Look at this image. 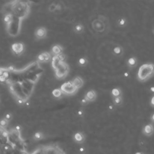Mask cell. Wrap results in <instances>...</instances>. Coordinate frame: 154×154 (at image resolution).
Instances as JSON below:
<instances>
[{
  "instance_id": "18",
  "label": "cell",
  "mask_w": 154,
  "mask_h": 154,
  "mask_svg": "<svg viewBox=\"0 0 154 154\" xmlns=\"http://www.w3.org/2000/svg\"><path fill=\"white\" fill-rule=\"evenodd\" d=\"M128 66L130 68H134L136 67L137 64V60L135 57H131L127 61Z\"/></svg>"
},
{
  "instance_id": "20",
  "label": "cell",
  "mask_w": 154,
  "mask_h": 154,
  "mask_svg": "<svg viewBox=\"0 0 154 154\" xmlns=\"http://www.w3.org/2000/svg\"><path fill=\"white\" fill-rule=\"evenodd\" d=\"M123 102V99L122 96H118L113 97V103L115 105L119 106Z\"/></svg>"
},
{
  "instance_id": "16",
  "label": "cell",
  "mask_w": 154,
  "mask_h": 154,
  "mask_svg": "<svg viewBox=\"0 0 154 154\" xmlns=\"http://www.w3.org/2000/svg\"><path fill=\"white\" fill-rule=\"evenodd\" d=\"M63 48L60 45H55L52 48V52L54 55H58L62 54Z\"/></svg>"
},
{
  "instance_id": "30",
  "label": "cell",
  "mask_w": 154,
  "mask_h": 154,
  "mask_svg": "<svg viewBox=\"0 0 154 154\" xmlns=\"http://www.w3.org/2000/svg\"><path fill=\"white\" fill-rule=\"evenodd\" d=\"M78 115H79V116H82V112L81 111V110H80V111H79L78 112Z\"/></svg>"
},
{
  "instance_id": "10",
  "label": "cell",
  "mask_w": 154,
  "mask_h": 154,
  "mask_svg": "<svg viewBox=\"0 0 154 154\" xmlns=\"http://www.w3.org/2000/svg\"><path fill=\"white\" fill-rule=\"evenodd\" d=\"M51 60V54L48 52H43L38 55L37 57L38 63H48Z\"/></svg>"
},
{
  "instance_id": "13",
  "label": "cell",
  "mask_w": 154,
  "mask_h": 154,
  "mask_svg": "<svg viewBox=\"0 0 154 154\" xmlns=\"http://www.w3.org/2000/svg\"><path fill=\"white\" fill-rule=\"evenodd\" d=\"M85 135H84L83 133L80 132L75 133L73 135V140L77 143L81 144L84 143V141H85Z\"/></svg>"
},
{
  "instance_id": "29",
  "label": "cell",
  "mask_w": 154,
  "mask_h": 154,
  "mask_svg": "<svg viewBox=\"0 0 154 154\" xmlns=\"http://www.w3.org/2000/svg\"><path fill=\"white\" fill-rule=\"evenodd\" d=\"M153 100H154V98H153V97L152 98V99H151V105L152 106H153V105H154V102H153Z\"/></svg>"
},
{
  "instance_id": "4",
  "label": "cell",
  "mask_w": 154,
  "mask_h": 154,
  "mask_svg": "<svg viewBox=\"0 0 154 154\" xmlns=\"http://www.w3.org/2000/svg\"><path fill=\"white\" fill-rule=\"evenodd\" d=\"M29 154H66L65 152L57 144L42 145Z\"/></svg>"
},
{
  "instance_id": "11",
  "label": "cell",
  "mask_w": 154,
  "mask_h": 154,
  "mask_svg": "<svg viewBox=\"0 0 154 154\" xmlns=\"http://www.w3.org/2000/svg\"><path fill=\"white\" fill-rule=\"evenodd\" d=\"M84 99L87 101V102L94 101L96 99V91L93 90H90L88 91L86 93V94H85Z\"/></svg>"
},
{
  "instance_id": "19",
  "label": "cell",
  "mask_w": 154,
  "mask_h": 154,
  "mask_svg": "<svg viewBox=\"0 0 154 154\" xmlns=\"http://www.w3.org/2000/svg\"><path fill=\"white\" fill-rule=\"evenodd\" d=\"M111 95L113 97L121 96V90L119 88H114L111 90Z\"/></svg>"
},
{
  "instance_id": "17",
  "label": "cell",
  "mask_w": 154,
  "mask_h": 154,
  "mask_svg": "<svg viewBox=\"0 0 154 154\" xmlns=\"http://www.w3.org/2000/svg\"><path fill=\"white\" fill-rule=\"evenodd\" d=\"M73 31L76 33V34H81L83 32L84 30V28L82 24L80 23H76L73 28Z\"/></svg>"
},
{
  "instance_id": "9",
  "label": "cell",
  "mask_w": 154,
  "mask_h": 154,
  "mask_svg": "<svg viewBox=\"0 0 154 154\" xmlns=\"http://www.w3.org/2000/svg\"><path fill=\"white\" fill-rule=\"evenodd\" d=\"M34 35L37 39H43L47 35V29L45 27H38L35 29Z\"/></svg>"
},
{
  "instance_id": "5",
  "label": "cell",
  "mask_w": 154,
  "mask_h": 154,
  "mask_svg": "<svg viewBox=\"0 0 154 154\" xmlns=\"http://www.w3.org/2000/svg\"><path fill=\"white\" fill-rule=\"evenodd\" d=\"M154 72L153 64L151 63H146L143 64L138 69L137 77L139 81L141 82L146 81L151 78Z\"/></svg>"
},
{
  "instance_id": "27",
  "label": "cell",
  "mask_w": 154,
  "mask_h": 154,
  "mask_svg": "<svg viewBox=\"0 0 154 154\" xmlns=\"http://www.w3.org/2000/svg\"><path fill=\"white\" fill-rule=\"evenodd\" d=\"M4 118H5L6 120H7L8 121H10V120L11 119V118H12V115H11L10 113H7V114H6L5 115Z\"/></svg>"
},
{
  "instance_id": "2",
  "label": "cell",
  "mask_w": 154,
  "mask_h": 154,
  "mask_svg": "<svg viewBox=\"0 0 154 154\" xmlns=\"http://www.w3.org/2000/svg\"><path fill=\"white\" fill-rule=\"evenodd\" d=\"M30 2L24 1H10L2 6V13H9L20 20L25 19L30 11Z\"/></svg>"
},
{
  "instance_id": "21",
  "label": "cell",
  "mask_w": 154,
  "mask_h": 154,
  "mask_svg": "<svg viewBox=\"0 0 154 154\" xmlns=\"http://www.w3.org/2000/svg\"><path fill=\"white\" fill-rule=\"evenodd\" d=\"M44 138V135L41 132H37L33 135V138L35 140H40Z\"/></svg>"
},
{
  "instance_id": "15",
  "label": "cell",
  "mask_w": 154,
  "mask_h": 154,
  "mask_svg": "<svg viewBox=\"0 0 154 154\" xmlns=\"http://www.w3.org/2000/svg\"><path fill=\"white\" fill-rule=\"evenodd\" d=\"M153 132V125L148 124L146 125L143 130V133L146 136H150Z\"/></svg>"
},
{
  "instance_id": "26",
  "label": "cell",
  "mask_w": 154,
  "mask_h": 154,
  "mask_svg": "<svg viewBox=\"0 0 154 154\" xmlns=\"http://www.w3.org/2000/svg\"><path fill=\"white\" fill-rule=\"evenodd\" d=\"M49 11H50L51 12H55L57 10V4L55 3H52L51 5H49Z\"/></svg>"
},
{
  "instance_id": "22",
  "label": "cell",
  "mask_w": 154,
  "mask_h": 154,
  "mask_svg": "<svg viewBox=\"0 0 154 154\" xmlns=\"http://www.w3.org/2000/svg\"><path fill=\"white\" fill-rule=\"evenodd\" d=\"M52 95L55 97H60L62 95H63V93L61 91L60 89H58V88H55L54 89L53 91H52Z\"/></svg>"
},
{
  "instance_id": "24",
  "label": "cell",
  "mask_w": 154,
  "mask_h": 154,
  "mask_svg": "<svg viewBox=\"0 0 154 154\" xmlns=\"http://www.w3.org/2000/svg\"><path fill=\"white\" fill-rule=\"evenodd\" d=\"M78 64L81 66H85L87 65V60L86 58L84 57H82L81 58H79V60H78Z\"/></svg>"
},
{
  "instance_id": "31",
  "label": "cell",
  "mask_w": 154,
  "mask_h": 154,
  "mask_svg": "<svg viewBox=\"0 0 154 154\" xmlns=\"http://www.w3.org/2000/svg\"><path fill=\"white\" fill-rule=\"evenodd\" d=\"M135 154H144V153L142 152H137Z\"/></svg>"
},
{
  "instance_id": "1",
  "label": "cell",
  "mask_w": 154,
  "mask_h": 154,
  "mask_svg": "<svg viewBox=\"0 0 154 154\" xmlns=\"http://www.w3.org/2000/svg\"><path fill=\"white\" fill-rule=\"evenodd\" d=\"M0 154H29L20 126L8 129L0 126Z\"/></svg>"
},
{
  "instance_id": "23",
  "label": "cell",
  "mask_w": 154,
  "mask_h": 154,
  "mask_svg": "<svg viewBox=\"0 0 154 154\" xmlns=\"http://www.w3.org/2000/svg\"><path fill=\"white\" fill-rule=\"evenodd\" d=\"M117 24L119 26L123 27L126 25V19L124 17H121L117 20Z\"/></svg>"
},
{
  "instance_id": "6",
  "label": "cell",
  "mask_w": 154,
  "mask_h": 154,
  "mask_svg": "<svg viewBox=\"0 0 154 154\" xmlns=\"http://www.w3.org/2000/svg\"><path fill=\"white\" fill-rule=\"evenodd\" d=\"M55 76L60 79L66 78L69 72V67L66 61H61L54 69Z\"/></svg>"
},
{
  "instance_id": "3",
  "label": "cell",
  "mask_w": 154,
  "mask_h": 154,
  "mask_svg": "<svg viewBox=\"0 0 154 154\" xmlns=\"http://www.w3.org/2000/svg\"><path fill=\"white\" fill-rule=\"evenodd\" d=\"M91 28L97 35H104L109 31V22L108 18L103 15H98L91 22Z\"/></svg>"
},
{
  "instance_id": "12",
  "label": "cell",
  "mask_w": 154,
  "mask_h": 154,
  "mask_svg": "<svg viewBox=\"0 0 154 154\" xmlns=\"http://www.w3.org/2000/svg\"><path fill=\"white\" fill-rule=\"evenodd\" d=\"M73 84V85L75 86V87L78 90L80 88H81L84 84V81L82 79V78L79 76H76L73 78V79L71 81Z\"/></svg>"
},
{
  "instance_id": "28",
  "label": "cell",
  "mask_w": 154,
  "mask_h": 154,
  "mask_svg": "<svg viewBox=\"0 0 154 154\" xmlns=\"http://www.w3.org/2000/svg\"><path fill=\"white\" fill-rule=\"evenodd\" d=\"M81 103H82V104H84V105H85V104H87L88 102H87V101L84 98V99H82V100H81Z\"/></svg>"
},
{
  "instance_id": "8",
  "label": "cell",
  "mask_w": 154,
  "mask_h": 154,
  "mask_svg": "<svg viewBox=\"0 0 154 154\" xmlns=\"http://www.w3.org/2000/svg\"><path fill=\"white\" fill-rule=\"evenodd\" d=\"M11 49L13 54L18 56L21 55L25 49V46L21 42H15L11 45Z\"/></svg>"
},
{
  "instance_id": "7",
  "label": "cell",
  "mask_w": 154,
  "mask_h": 154,
  "mask_svg": "<svg viewBox=\"0 0 154 154\" xmlns=\"http://www.w3.org/2000/svg\"><path fill=\"white\" fill-rule=\"evenodd\" d=\"M60 89L61 90L62 93L66 95H72L78 90L71 81L64 82L63 85H61Z\"/></svg>"
},
{
  "instance_id": "14",
  "label": "cell",
  "mask_w": 154,
  "mask_h": 154,
  "mask_svg": "<svg viewBox=\"0 0 154 154\" xmlns=\"http://www.w3.org/2000/svg\"><path fill=\"white\" fill-rule=\"evenodd\" d=\"M112 54H113L115 56L118 57H120L123 55V49L122 48V47H121L119 45H117L115 46L112 50Z\"/></svg>"
},
{
  "instance_id": "25",
  "label": "cell",
  "mask_w": 154,
  "mask_h": 154,
  "mask_svg": "<svg viewBox=\"0 0 154 154\" xmlns=\"http://www.w3.org/2000/svg\"><path fill=\"white\" fill-rule=\"evenodd\" d=\"M8 122L7 120H6L4 117L3 119H2L1 120H0V126H2V127H7L8 124Z\"/></svg>"
}]
</instances>
